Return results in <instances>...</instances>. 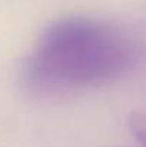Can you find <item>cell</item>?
Returning <instances> with one entry per match:
<instances>
[{
	"label": "cell",
	"instance_id": "cell-1",
	"mask_svg": "<svg viewBox=\"0 0 146 147\" xmlns=\"http://www.w3.org/2000/svg\"><path fill=\"white\" fill-rule=\"evenodd\" d=\"M141 46L123 26L88 16L52 23L26 63L27 82L40 90L95 87L133 70Z\"/></svg>",
	"mask_w": 146,
	"mask_h": 147
},
{
	"label": "cell",
	"instance_id": "cell-2",
	"mask_svg": "<svg viewBox=\"0 0 146 147\" xmlns=\"http://www.w3.org/2000/svg\"><path fill=\"white\" fill-rule=\"evenodd\" d=\"M130 126H132V130L133 133L143 142V137H145V119L142 114H133L132 120H130Z\"/></svg>",
	"mask_w": 146,
	"mask_h": 147
}]
</instances>
